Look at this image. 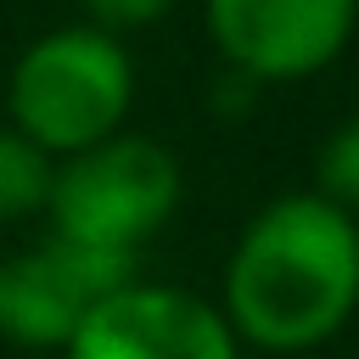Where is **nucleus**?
<instances>
[{"instance_id":"nucleus-3","label":"nucleus","mask_w":359,"mask_h":359,"mask_svg":"<svg viewBox=\"0 0 359 359\" xmlns=\"http://www.w3.org/2000/svg\"><path fill=\"white\" fill-rule=\"evenodd\" d=\"M180 202V163L168 146L140 135H112L50 180V219L56 236L107 247V252H140V241L174 213Z\"/></svg>"},{"instance_id":"nucleus-2","label":"nucleus","mask_w":359,"mask_h":359,"mask_svg":"<svg viewBox=\"0 0 359 359\" xmlns=\"http://www.w3.org/2000/svg\"><path fill=\"white\" fill-rule=\"evenodd\" d=\"M135 95L123 45L101 28H56L34 39L11 67V123L22 140L50 151H90L118 135Z\"/></svg>"},{"instance_id":"nucleus-6","label":"nucleus","mask_w":359,"mask_h":359,"mask_svg":"<svg viewBox=\"0 0 359 359\" xmlns=\"http://www.w3.org/2000/svg\"><path fill=\"white\" fill-rule=\"evenodd\" d=\"M359 0H208L213 45L247 79H303L337 62Z\"/></svg>"},{"instance_id":"nucleus-5","label":"nucleus","mask_w":359,"mask_h":359,"mask_svg":"<svg viewBox=\"0 0 359 359\" xmlns=\"http://www.w3.org/2000/svg\"><path fill=\"white\" fill-rule=\"evenodd\" d=\"M67 359H236V331L208 297L135 280L84 314Z\"/></svg>"},{"instance_id":"nucleus-1","label":"nucleus","mask_w":359,"mask_h":359,"mask_svg":"<svg viewBox=\"0 0 359 359\" xmlns=\"http://www.w3.org/2000/svg\"><path fill=\"white\" fill-rule=\"evenodd\" d=\"M359 309V224L320 191L275 196L236 241L224 320L236 337L292 353L348 325Z\"/></svg>"},{"instance_id":"nucleus-9","label":"nucleus","mask_w":359,"mask_h":359,"mask_svg":"<svg viewBox=\"0 0 359 359\" xmlns=\"http://www.w3.org/2000/svg\"><path fill=\"white\" fill-rule=\"evenodd\" d=\"M168 6H174V0H90L101 34H107V28H140V22H157Z\"/></svg>"},{"instance_id":"nucleus-8","label":"nucleus","mask_w":359,"mask_h":359,"mask_svg":"<svg viewBox=\"0 0 359 359\" xmlns=\"http://www.w3.org/2000/svg\"><path fill=\"white\" fill-rule=\"evenodd\" d=\"M320 196L337 202L342 213H359V118L337 123L320 146Z\"/></svg>"},{"instance_id":"nucleus-4","label":"nucleus","mask_w":359,"mask_h":359,"mask_svg":"<svg viewBox=\"0 0 359 359\" xmlns=\"http://www.w3.org/2000/svg\"><path fill=\"white\" fill-rule=\"evenodd\" d=\"M135 286V258L73 236H45L0 264V331L22 348H67L95 303Z\"/></svg>"},{"instance_id":"nucleus-7","label":"nucleus","mask_w":359,"mask_h":359,"mask_svg":"<svg viewBox=\"0 0 359 359\" xmlns=\"http://www.w3.org/2000/svg\"><path fill=\"white\" fill-rule=\"evenodd\" d=\"M50 157L22 140L17 129H0V219H17V213H34L50 202Z\"/></svg>"}]
</instances>
